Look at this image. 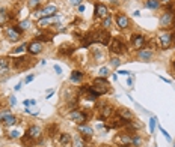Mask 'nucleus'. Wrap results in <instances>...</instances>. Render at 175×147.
I'll use <instances>...</instances> for the list:
<instances>
[{
  "label": "nucleus",
  "instance_id": "5",
  "mask_svg": "<svg viewBox=\"0 0 175 147\" xmlns=\"http://www.w3.org/2000/svg\"><path fill=\"white\" fill-rule=\"evenodd\" d=\"M68 117H70V119H71L76 125H83V123H88L89 114H88L86 111H83V110H77V108H74V110L70 111Z\"/></svg>",
  "mask_w": 175,
  "mask_h": 147
},
{
  "label": "nucleus",
  "instance_id": "45",
  "mask_svg": "<svg viewBox=\"0 0 175 147\" xmlns=\"http://www.w3.org/2000/svg\"><path fill=\"white\" fill-rule=\"evenodd\" d=\"M23 104H24V107H29V105H35L36 102H35L33 99H30V101H29V99H26V101H24Z\"/></svg>",
  "mask_w": 175,
  "mask_h": 147
},
{
  "label": "nucleus",
  "instance_id": "43",
  "mask_svg": "<svg viewBox=\"0 0 175 147\" xmlns=\"http://www.w3.org/2000/svg\"><path fill=\"white\" fill-rule=\"evenodd\" d=\"M33 80H35V75H33V74H29V75H27V77L24 78V83L27 84V83H32Z\"/></svg>",
  "mask_w": 175,
  "mask_h": 147
},
{
  "label": "nucleus",
  "instance_id": "36",
  "mask_svg": "<svg viewBox=\"0 0 175 147\" xmlns=\"http://www.w3.org/2000/svg\"><path fill=\"white\" fill-rule=\"evenodd\" d=\"M50 20H51V17L50 18H39L38 20V27L39 29H47L50 26Z\"/></svg>",
  "mask_w": 175,
  "mask_h": 147
},
{
  "label": "nucleus",
  "instance_id": "32",
  "mask_svg": "<svg viewBox=\"0 0 175 147\" xmlns=\"http://www.w3.org/2000/svg\"><path fill=\"white\" fill-rule=\"evenodd\" d=\"M160 5H162V8H165L166 11H174L175 0H160Z\"/></svg>",
  "mask_w": 175,
  "mask_h": 147
},
{
  "label": "nucleus",
  "instance_id": "52",
  "mask_svg": "<svg viewBox=\"0 0 175 147\" xmlns=\"http://www.w3.org/2000/svg\"><path fill=\"white\" fill-rule=\"evenodd\" d=\"M172 66H174V69H175V60H174V63H172Z\"/></svg>",
  "mask_w": 175,
  "mask_h": 147
},
{
  "label": "nucleus",
  "instance_id": "30",
  "mask_svg": "<svg viewBox=\"0 0 175 147\" xmlns=\"http://www.w3.org/2000/svg\"><path fill=\"white\" fill-rule=\"evenodd\" d=\"M17 27H18L21 32H24V30H29V29L32 27V21H30V20H23V21H20V23L17 24Z\"/></svg>",
  "mask_w": 175,
  "mask_h": 147
},
{
  "label": "nucleus",
  "instance_id": "2",
  "mask_svg": "<svg viewBox=\"0 0 175 147\" xmlns=\"http://www.w3.org/2000/svg\"><path fill=\"white\" fill-rule=\"evenodd\" d=\"M159 26L163 30H171L175 27V11H165L159 20Z\"/></svg>",
  "mask_w": 175,
  "mask_h": 147
},
{
  "label": "nucleus",
  "instance_id": "42",
  "mask_svg": "<svg viewBox=\"0 0 175 147\" xmlns=\"http://www.w3.org/2000/svg\"><path fill=\"white\" fill-rule=\"evenodd\" d=\"M27 48V44H23V45H20V47H17L15 50H12V54H21L24 50Z\"/></svg>",
  "mask_w": 175,
  "mask_h": 147
},
{
  "label": "nucleus",
  "instance_id": "18",
  "mask_svg": "<svg viewBox=\"0 0 175 147\" xmlns=\"http://www.w3.org/2000/svg\"><path fill=\"white\" fill-rule=\"evenodd\" d=\"M0 123H2L5 128H9V126H15V125L18 123V119H17L14 114H8L6 117H3V119L0 120Z\"/></svg>",
  "mask_w": 175,
  "mask_h": 147
},
{
  "label": "nucleus",
  "instance_id": "27",
  "mask_svg": "<svg viewBox=\"0 0 175 147\" xmlns=\"http://www.w3.org/2000/svg\"><path fill=\"white\" fill-rule=\"evenodd\" d=\"M142 143H143L142 137H140L137 132H133V135H131V146L133 147H142Z\"/></svg>",
  "mask_w": 175,
  "mask_h": 147
},
{
  "label": "nucleus",
  "instance_id": "15",
  "mask_svg": "<svg viewBox=\"0 0 175 147\" xmlns=\"http://www.w3.org/2000/svg\"><path fill=\"white\" fill-rule=\"evenodd\" d=\"M32 140H35V141H38V140H41V137H43V129L38 126V125H30L29 128H27V132H26Z\"/></svg>",
  "mask_w": 175,
  "mask_h": 147
},
{
  "label": "nucleus",
  "instance_id": "31",
  "mask_svg": "<svg viewBox=\"0 0 175 147\" xmlns=\"http://www.w3.org/2000/svg\"><path fill=\"white\" fill-rule=\"evenodd\" d=\"M9 66H11L9 59H8V57H0V72L8 71V69H9Z\"/></svg>",
  "mask_w": 175,
  "mask_h": 147
},
{
  "label": "nucleus",
  "instance_id": "34",
  "mask_svg": "<svg viewBox=\"0 0 175 147\" xmlns=\"http://www.w3.org/2000/svg\"><path fill=\"white\" fill-rule=\"evenodd\" d=\"M39 6H41V0H27V8L30 9V11H38L39 9Z\"/></svg>",
  "mask_w": 175,
  "mask_h": 147
},
{
  "label": "nucleus",
  "instance_id": "24",
  "mask_svg": "<svg viewBox=\"0 0 175 147\" xmlns=\"http://www.w3.org/2000/svg\"><path fill=\"white\" fill-rule=\"evenodd\" d=\"M143 6H145L146 9H151V11H157L159 8H162L160 0H145Z\"/></svg>",
  "mask_w": 175,
  "mask_h": 147
},
{
  "label": "nucleus",
  "instance_id": "21",
  "mask_svg": "<svg viewBox=\"0 0 175 147\" xmlns=\"http://www.w3.org/2000/svg\"><path fill=\"white\" fill-rule=\"evenodd\" d=\"M71 141H73V138L68 132H59V144L60 146H70Z\"/></svg>",
  "mask_w": 175,
  "mask_h": 147
},
{
  "label": "nucleus",
  "instance_id": "3",
  "mask_svg": "<svg viewBox=\"0 0 175 147\" xmlns=\"http://www.w3.org/2000/svg\"><path fill=\"white\" fill-rule=\"evenodd\" d=\"M57 15V5L54 3H47L44 8L35 11V17L38 18H50V17H56Z\"/></svg>",
  "mask_w": 175,
  "mask_h": 147
},
{
  "label": "nucleus",
  "instance_id": "9",
  "mask_svg": "<svg viewBox=\"0 0 175 147\" xmlns=\"http://www.w3.org/2000/svg\"><path fill=\"white\" fill-rule=\"evenodd\" d=\"M130 41H131V45H133V48H136V50H142V48H145L146 47V38L143 36L142 33H133L130 36Z\"/></svg>",
  "mask_w": 175,
  "mask_h": 147
},
{
  "label": "nucleus",
  "instance_id": "1",
  "mask_svg": "<svg viewBox=\"0 0 175 147\" xmlns=\"http://www.w3.org/2000/svg\"><path fill=\"white\" fill-rule=\"evenodd\" d=\"M157 42H159V47L162 50H168L171 48L172 45H175V32L172 30H163L157 35Z\"/></svg>",
  "mask_w": 175,
  "mask_h": 147
},
{
  "label": "nucleus",
  "instance_id": "26",
  "mask_svg": "<svg viewBox=\"0 0 175 147\" xmlns=\"http://www.w3.org/2000/svg\"><path fill=\"white\" fill-rule=\"evenodd\" d=\"M91 54L94 56V60L95 62H103L104 60V53H103V50H98V48H92L91 50Z\"/></svg>",
  "mask_w": 175,
  "mask_h": 147
},
{
  "label": "nucleus",
  "instance_id": "20",
  "mask_svg": "<svg viewBox=\"0 0 175 147\" xmlns=\"http://www.w3.org/2000/svg\"><path fill=\"white\" fill-rule=\"evenodd\" d=\"M116 116H119V117L124 119V120H131V119H134V114H133L129 108H125V107L118 108V110H116Z\"/></svg>",
  "mask_w": 175,
  "mask_h": 147
},
{
  "label": "nucleus",
  "instance_id": "17",
  "mask_svg": "<svg viewBox=\"0 0 175 147\" xmlns=\"http://www.w3.org/2000/svg\"><path fill=\"white\" fill-rule=\"evenodd\" d=\"M136 56H137V59H139L140 62H145V63H148V62L153 59V56H154V54H153V50H149V48L146 47V48H142V50H139Z\"/></svg>",
  "mask_w": 175,
  "mask_h": 147
},
{
  "label": "nucleus",
  "instance_id": "29",
  "mask_svg": "<svg viewBox=\"0 0 175 147\" xmlns=\"http://www.w3.org/2000/svg\"><path fill=\"white\" fill-rule=\"evenodd\" d=\"M103 21V29L104 30H110L112 29V26H113V18H112V15H109V17H106L104 20H101Z\"/></svg>",
  "mask_w": 175,
  "mask_h": 147
},
{
  "label": "nucleus",
  "instance_id": "7",
  "mask_svg": "<svg viewBox=\"0 0 175 147\" xmlns=\"http://www.w3.org/2000/svg\"><path fill=\"white\" fill-rule=\"evenodd\" d=\"M116 114V110H115V107L113 105H110V104H103L101 107H100V110H98V117L101 119V120H109L112 116H115Z\"/></svg>",
  "mask_w": 175,
  "mask_h": 147
},
{
  "label": "nucleus",
  "instance_id": "41",
  "mask_svg": "<svg viewBox=\"0 0 175 147\" xmlns=\"http://www.w3.org/2000/svg\"><path fill=\"white\" fill-rule=\"evenodd\" d=\"M110 75V71H109V68H100V71H98V77H103V78H106V77H109Z\"/></svg>",
  "mask_w": 175,
  "mask_h": 147
},
{
  "label": "nucleus",
  "instance_id": "23",
  "mask_svg": "<svg viewBox=\"0 0 175 147\" xmlns=\"http://www.w3.org/2000/svg\"><path fill=\"white\" fill-rule=\"evenodd\" d=\"M11 18H12V17H11L9 11H8L6 8H0V26H2V24L9 23V20H11Z\"/></svg>",
  "mask_w": 175,
  "mask_h": 147
},
{
  "label": "nucleus",
  "instance_id": "51",
  "mask_svg": "<svg viewBox=\"0 0 175 147\" xmlns=\"http://www.w3.org/2000/svg\"><path fill=\"white\" fill-rule=\"evenodd\" d=\"M83 11H85V6L80 5V6H79V12H83Z\"/></svg>",
  "mask_w": 175,
  "mask_h": 147
},
{
  "label": "nucleus",
  "instance_id": "53",
  "mask_svg": "<svg viewBox=\"0 0 175 147\" xmlns=\"http://www.w3.org/2000/svg\"><path fill=\"white\" fill-rule=\"evenodd\" d=\"M172 147H175V141H174V144H172Z\"/></svg>",
  "mask_w": 175,
  "mask_h": 147
},
{
  "label": "nucleus",
  "instance_id": "35",
  "mask_svg": "<svg viewBox=\"0 0 175 147\" xmlns=\"http://www.w3.org/2000/svg\"><path fill=\"white\" fill-rule=\"evenodd\" d=\"M21 143H23L24 147H32L33 143H35V140H32L27 134H24V135H21Z\"/></svg>",
  "mask_w": 175,
  "mask_h": 147
},
{
  "label": "nucleus",
  "instance_id": "10",
  "mask_svg": "<svg viewBox=\"0 0 175 147\" xmlns=\"http://www.w3.org/2000/svg\"><path fill=\"white\" fill-rule=\"evenodd\" d=\"M115 23H116V26H118L121 30H127V29L130 27V18H129L125 14H122V12H116V15H115Z\"/></svg>",
  "mask_w": 175,
  "mask_h": 147
},
{
  "label": "nucleus",
  "instance_id": "39",
  "mask_svg": "<svg viewBox=\"0 0 175 147\" xmlns=\"http://www.w3.org/2000/svg\"><path fill=\"white\" fill-rule=\"evenodd\" d=\"M121 63H122V62H121V59H119V57H116V56L110 59V66H112L113 69H118V68L121 66Z\"/></svg>",
  "mask_w": 175,
  "mask_h": 147
},
{
  "label": "nucleus",
  "instance_id": "37",
  "mask_svg": "<svg viewBox=\"0 0 175 147\" xmlns=\"http://www.w3.org/2000/svg\"><path fill=\"white\" fill-rule=\"evenodd\" d=\"M148 125H149V134H154V131H156V126H157V117L151 116V119H149Z\"/></svg>",
  "mask_w": 175,
  "mask_h": 147
},
{
  "label": "nucleus",
  "instance_id": "14",
  "mask_svg": "<svg viewBox=\"0 0 175 147\" xmlns=\"http://www.w3.org/2000/svg\"><path fill=\"white\" fill-rule=\"evenodd\" d=\"M27 53L30 56H38L39 53H43V42H39L38 39L29 42L27 44Z\"/></svg>",
  "mask_w": 175,
  "mask_h": 147
},
{
  "label": "nucleus",
  "instance_id": "33",
  "mask_svg": "<svg viewBox=\"0 0 175 147\" xmlns=\"http://www.w3.org/2000/svg\"><path fill=\"white\" fill-rule=\"evenodd\" d=\"M45 134H47L48 137H54L56 134H59V132H57V125H56V123L48 125V126H47V129H45Z\"/></svg>",
  "mask_w": 175,
  "mask_h": 147
},
{
  "label": "nucleus",
  "instance_id": "40",
  "mask_svg": "<svg viewBox=\"0 0 175 147\" xmlns=\"http://www.w3.org/2000/svg\"><path fill=\"white\" fill-rule=\"evenodd\" d=\"M157 126H159V129H160V132L163 134V137L166 138V141H168V143H172V138H171V135L168 134V131H166V129H165V128H163L162 125H157Z\"/></svg>",
  "mask_w": 175,
  "mask_h": 147
},
{
  "label": "nucleus",
  "instance_id": "28",
  "mask_svg": "<svg viewBox=\"0 0 175 147\" xmlns=\"http://www.w3.org/2000/svg\"><path fill=\"white\" fill-rule=\"evenodd\" d=\"M71 144H73V147H86L88 141L82 137V135H79V137H76V138L71 141Z\"/></svg>",
  "mask_w": 175,
  "mask_h": 147
},
{
  "label": "nucleus",
  "instance_id": "19",
  "mask_svg": "<svg viewBox=\"0 0 175 147\" xmlns=\"http://www.w3.org/2000/svg\"><path fill=\"white\" fill-rule=\"evenodd\" d=\"M83 78H85V74L82 71H79V69H74L71 72V75H70V81L74 83V84H80L83 81Z\"/></svg>",
  "mask_w": 175,
  "mask_h": 147
},
{
  "label": "nucleus",
  "instance_id": "46",
  "mask_svg": "<svg viewBox=\"0 0 175 147\" xmlns=\"http://www.w3.org/2000/svg\"><path fill=\"white\" fill-rule=\"evenodd\" d=\"M116 74H119V75H134L133 72H130V71H125V69H121V71H118Z\"/></svg>",
  "mask_w": 175,
  "mask_h": 147
},
{
  "label": "nucleus",
  "instance_id": "54",
  "mask_svg": "<svg viewBox=\"0 0 175 147\" xmlns=\"http://www.w3.org/2000/svg\"><path fill=\"white\" fill-rule=\"evenodd\" d=\"M154 147H157V146H154Z\"/></svg>",
  "mask_w": 175,
  "mask_h": 147
},
{
  "label": "nucleus",
  "instance_id": "38",
  "mask_svg": "<svg viewBox=\"0 0 175 147\" xmlns=\"http://www.w3.org/2000/svg\"><path fill=\"white\" fill-rule=\"evenodd\" d=\"M8 138H11V140L21 138V132H20L18 129H12V131H9V132H8Z\"/></svg>",
  "mask_w": 175,
  "mask_h": 147
},
{
  "label": "nucleus",
  "instance_id": "25",
  "mask_svg": "<svg viewBox=\"0 0 175 147\" xmlns=\"http://www.w3.org/2000/svg\"><path fill=\"white\" fill-rule=\"evenodd\" d=\"M74 50H76V48H74L73 45H67V44H65V45H60L59 54H60V56H70V54L74 53Z\"/></svg>",
  "mask_w": 175,
  "mask_h": 147
},
{
  "label": "nucleus",
  "instance_id": "4",
  "mask_svg": "<svg viewBox=\"0 0 175 147\" xmlns=\"http://www.w3.org/2000/svg\"><path fill=\"white\" fill-rule=\"evenodd\" d=\"M109 51H110L112 54H115V56H121V54H124V53L127 51V45L124 44L122 39L113 38V39L110 41V44H109Z\"/></svg>",
  "mask_w": 175,
  "mask_h": 147
},
{
  "label": "nucleus",
  "instance_id": "16",
  "mask_svg": "<svg viewBox=\"0 0 175 147\" xmlns=\"http://www.w3.org/2000/svg\"><path fill=\"white\" fill-rule=\"evenodd\" d=\"M77 131H79V134L85 138V140H89L92 135H94V128L92 126H89L88 123H83V125H77Z\"/></svg>",
  "mask_w": 175,
  "mask_h": 147
},
{
  "label": "nucleus",
  "instance_id": "6",
  "mask_svg": "<svg viewBox=\"0 0 175 147\" xmlns=\"http://www.w3.org/2000/svg\"><path fill=\"white\" fill-rule=\"evenodd\" d=\"M113 144L118 147H131V134L130 132H119L113 137Z\"/></svg>",
  "mask_w": 175,
  "mask_h": 147
},
{
  "label": "nucleus",
  "instance_id": "13",
  "mask_svg": "<svg viewBox=\"0 0 175 147\" xmlns=\"http://www.w3.org/2000/svg\"><path fill=\"white\" fill-rule=\"evenodd\" d=\"M125 123H127V120H124V119H121L119 116H112L109 120H107V123H106V128L107 129H116V128H124L125 126Z\"/></svg>",
  "mask_w": 175,
  "mask_h": 147
},
{
  "label": "nucleus",
  "instance_id": "48",
  "mask_svg": "<svg viewBox=\"0 0 175 147\" xmlns=\"http://www.w3.org/2000/svg\"><path fill=\"white\" fill-rule=\"evenodd\" d=\"M8 114H11V111H9V110H5V111H2V113H0V120H2L3 117H6Z\"/></svg>",
  "mask_w": 175,
  "mask_h": 147
},
{
  "label": "nucleus",
  "instance_id": "11",
  "mask_svg": "<svg viewBox=\"0 0 175 147\" xmlns=\"http://www.w3.org/2000/svg\"><path fill=\"white\" fill-rule=\"evenodd\" d=\"M94 15H95V18L104 20L106 17H109V15H110V14H109V8H107L104 3L97 2V3H95V11H94Z\"/></svg>",
  "mask_w": 175,
  "mask_h": 147
},
{
  "label": "nucleus",
  "instance_id": "22",
  "mask_svg": "<svg viewBox=\"0 0 175 147\" xmlns=\"http://www.w3.org/2000/svg\"><path fill=\"white\" fill-rule=\"evenodd\" d=\"M36 39H38L39 42H50V41H53V33L44 32V29H41V30L38 32V35H36Z\"/></svg>",
  "mask_w": 175,
  "mask_h": 147
},
{
  "label": "nucleus",
  "instance_id": "49",
  "mask_svg": "<svg viewBox=\"0 0 175 147\" xmlns=\"http://www.w3.org/2000/svg\"><path fill=\"white\" fill-rule=\"evenodd\" d=\"M9 104H11V107H14V105L17 104V99H15V96H11V98H9Z\"/></svg>",
  "mask_w": 175,
  "mask_h": 147
},
{
  "label": "nucleus",
  "instance_id": "8",
  "mask_svg": "<svg viewBox=\"0 0 175 147\" xmlns=\"http://www.w3.org/2000/svg\"><path fill=\"white\" fill-rule=\"evenodd\" d=\"M5 36L11 42H18L21 39V30L17 26H8V27H5Z\"/></svg>",
  "mask_w": 175,
  "mask_h": 147
},
{
  "label": "nucleus",
  "instance_id": "47",
  "mask_svg": "<svg viewBox=\"0 0 175 147\" xmlns=\"http://www.w3.org/2000/svg\"><path fill=\"white\" fill-rule=\"evenodd\" d=\"M53 69H54V72L57 74V75H60V74H62V68H60L59 65H54V66H53Z\"/></svg>",
  "mask_w": 175,
  "mask_h": 147
},
{
  "label": "nucleus",
  "instance_id": "44",
  "mask_svg": "<svg viewBox=\"0 0 175 147\" xmlns=\"http://www.w3.org/2000/svg\"><path fill=\"white\" fill-rule=\"evenodd\" d=\"M68 2H70V5H73V6H80L83 0H68Z\"/></svg>",
  "mask_w": 175,
  "mask_h": 147
},
{
  "label": "nucleus",
  "instance_id": "50",
  "mask_svg": "<svg viewBox=\"0 0 175 147\" xmlns=\"http://www.w3.org/2000/svg\"><path fill=\"white\" fill-rule=\"evenodd\" d=\"M160 80H163L165 83H171V80H169V78H165V77H160Z\"/></svg>",
  "mask_w": 175,
  "mask_h": 147
},
{
  "label": "nucleus",
  "instance_id": "12",
  "mask_svg": "<svg viewBox=\"0 0 175 147\" xmlns=\"http://www.w3.org/2000/svg\"><path fill=\"white\" fill-rule=\"evenodd\" d=\"M29 62H33L30 57H27V56H21V57H15L14 60H12V66H14V69H24V68H27V66H30L32 63H29Z\"/></svg>",
  "mask_w": 175,
  "mask_h": 147
}]
</instances>
